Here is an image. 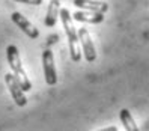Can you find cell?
I'll list each match as a JSON object with an SVG mask.
<instances>
[{"label": "cell", "instance_id": "cell-3", "mask_svg": "<svg viewBox=\"0 0 149 131\" xmlns=\"http://www.w3.org/2000/svg\"><path fill=\"white\" fill-rule=\"evenodd\" d=\"M5 83L8 86V89L11 92V97L15 101V104L18 107H24L27 104V98H26V93L23 91V87L20 86V83L17 82V78L12 72H8L5 74Z\"/></svg>", "mask_w": 149, "mask_h": 131}, {"label": "cell", "instance_id": "cell-4", "mask_svg": "<svg viewBox=\"0 0 149 131\" xmlns=\"http://www.w3.org/2000/svg\"><path fill=\"white\" fill-rule=\"evenodd\" d=\"M42 66H44V75L48 86H54L57 83V72L54 65V57L51 50H45L42 53Z\"/></svg>", "mask_w": 149, "mask_h": 131}, {"label": "cell", "instance_id": "cell-1", "mask_svg": "<svg viewBox=\"0 0 149 131\" xmlns=\"http://www.w3.org/2000/svg\"><path fill=\"white\" fill-rule=\"evenodd\" d=\"M59 17H60V20H62L63 29H65V33H66V38H68L69 54H71L72 62H80L81 53H80V47H78L80 41H78V30L75 29V26H74L72 15H71V12H69L66 8H63V9H60Z\"/></svg>", "mask_w": 149, "mask_h": 131}, {"label": "cell", "instance_id": "cell-6", "mask_svg": "<svg viewBox=\"0 0 149 131\" xmlns=\"http://www.w3.org/2000/svg\"><path fill=\"white\" fill-rule=\"evenodd\" d=\"M11 18H12V21L17 24V27L21 29L30 39H36V38L39 36V30L35 27V26H33L27 18H26L23 14H20V12H12Z\"/></svg>", "mask_w": 149, "mask_h": 131}, {"label": "cell", "instance_id": "cell-10", "mask_svg": "<svg viewBox=\"0 0 149 131\" xmlns=\"http://www.w3.org/2000/svg\"><path fill=\"white\" fill-rule=\"evenodd\" d=\"M119 118H120L122 125H124V128H125L127 131H137V130H139L136 121H134L133 115L130 113L128 109H122L120 113H119Z\"/></svg>", "mask_w": 149, "mask_h": 131}, {"label": "cell", "instance_id": "cell-7", "mask_svg": "<svg viewBox=\"0 0 149 131\" xmlns=\"http://www.w3.org/2000/svg\"><path fill=\"white\" fill-rule=\"evenodd\" d=\"M74 21L80 23H89V24H100L104 21V14L102 12H93V11H75L72 14Z\"/></svg>", "mask_w": 149, "mask_h": 131}, {"label": "cell", "instance_id": "cell-11", "mask_svg": "<svg viewBox=\"0 0 149 131\" xmlns=\"http://www.w3.org/2000/svg\"><path fill=\"white\" fill-rule=\"evenodd\" d=\"M14 2H18V3H24V5H33V6L42 5V0H14Z\"/></svg>", "mask_w": 149, "mask_h": 131}, {"label": "cell", "instance_id": "cell-5", "mask_svg": "<svg viewBox=\"0 0 149 131\" xmlns=\"http://www.w3.org/2000/svg\"><path fill=\"white\" fill-rule=\"evenodd\" d=\"M78 41H80V44H81L84 59L87 60V62H95V59H96V50H95L93 41L91 38L89 32H87V29H84V27L78 29Z\"/></svg>", "mask_w": 149, "mask_h": 131}, {"label": "cell", "instance_id": "cell-2", "mask_svg": "<svg viewBox=\"0 0 149 131\" xmlns=\"http://www.w3.org/2000/svg\"><path fill=\"white\" fill-rule=\"evenodd\" d=\"M6 59H8V63H9V66L12 69V74L15 75L17 82H18L20 86L23 87V91L29 92L32 89V83H30L29 77H27V74H26L24 68H23L18 48H17L15 45H12V44L8 45V48H6Z\"/></svg>", "mask_w": 149, "mask_h": 131}, {"label": "cell", "instance_id": "cell-8", "mask_svg": "<svg viewBox=\"0 0 149 131\" xmlns=\"http://www.w3.org/2000/svg\"><path fill=\"white\" fill-rule=\"evenodd\" d=\"M74 5L84 11H93L102 14L109 11V5L106 2H100V0H74Z\"/></svg>", "mask_w": 149, "mask_h": 131}, {"label": "cell", "instance_id": "cell-9", "mask_svg": "<svg viewBox=\"0 0 149 131\" xmlns=\"http://www.w3.org/2000/svg\"><path fill=\"white\" fill-rule=\"evenodd\" d=\"M60 0H50V5H48V9H47V15H45V23L47 27H54L57 18H59V12H60Z\"/></svg>", "mask_w": 149, "mask_h": 131}, {"label": "cell", "instance_id": "cell-12", "mask_svg": "<svg viewBox=\"0 0 149 131\" xmlns=\"http://www.w3.org/2000/svg\"><path fill=\"white\" fill-rule=\"evenodd\" d=\"M104 131H116V127H110V128H106Z\"/></svg>", "mask_w": 149, "mask_h": 131}]
</instances>
